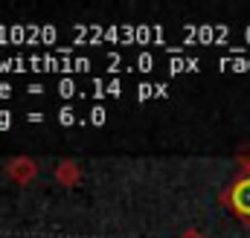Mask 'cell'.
<instances>
[{
    "mask_svg": "<svg viewBox=\"0 0 250 238\" xmlns=\"http://www.w3.org/2000/svg\"><path fill=\"white\" fill-rule=\"evenodd\" d=\"M184 35H187V38H195V41L209 44V41L227 38V35H230V26H224V23H218V26H184Z\"/></svg>",
    "mask_w": 250,
    "mask_h": 238,
    "instance_id": "7a4b0ae2",
    "label": "cell"
},
{
    "mask_svg": "<svg viewBox=\"0 0 250 238\" xmlns=\"http://www.w3.org/2000/svg\"><path fill=\"white\" fill-rule=\"evenodd\" d=\"M169 70H172V73H184V70H198V59H184V56L178 53V56H172V61H169Z\"/></svg>",
    "mask_w": 250,
    "mask_h": 238,
    "instance_id": "277c9868",
    "label": "cell"
},
{
    "mask_svg": "<svg viewBox=\"0 0 250 238\" xmlns=\"http://www.w3.org/2000/svg\"><path fill=\"white\" fill-rule=\"evenodd\" d=\"M79 41H125V44H160L166 38L163 26H134V23H114V26H73Z\"/></svg>",
    "mask_w": 250,
    "mask_h": 238,
    "instance_id": "6da1fadb",
    "label": "cell"
},
{
    "mask_svg": "<svg viewBox=\"0 0 250 238\" xmlns=\"http://www.w3.org/2000/svg\"><path fill=\"white\" fill-rule=\"evenodd\" d=\"M137 96H140V99H148V96H166V84H140V87H137Z\"/></svg>",
    "mask_w": 250,
    "mask_h": 238,
    "instance_id": "8992f818",
    "label": "cell"
},
{
    "mask_svg": "<svg viewBox=\"0 0 250 238\" xmlns=\"http://www.w3.org/2000/svg\"><path fill=\"white\" fill-rule=\"evenodd\" d=\"M0 70L3 73H9V70L12 73H23V70H29V59H18V56L15 59H0Z\"/></svg>",
    "mask_w": 250,
    "mask_h": 238,
    "instance_id": "5b68a950",
    "label": "cell"
},
{
    "mask_svg": "<svg viewBox=\"0 0 250 238\" xmlns=\"http://www.w3.org/2000/svg\"><path fill=\"white\" fill-rule=\"evenodd\" d=\"M137 67H140V70H151V67H154V59H151L148 53H140V56H137Z\"/></svg>",
    "mask_w": 250,
    "mask_h": 238,
    "instance_id": "ba28073f",
    "label": "cell"
},
{
    "mask_svg": "<svg viewBox=\"0 0 250 238\" xmlns=\"http://www.w3.org/2000/svg\"><path fill=\"white\" fill-rule=\"evenodd\" d=\"M73 119H76V114H73V108H62V114H59V122H62V125H70Z\"/></svg>",
    "mask_w": 250,
    "mask_h": 238,
    "instance_id": "30bf717a",
    "label": "cell"
},
{
    "mask_svg": "<svg viewBox=\"0 0 250 238\" xmlns=\"http://www.w3.org/2000/svg\"><path fill=\"white\" fill-rule=\"evenodd\" d=\"M9 125H12V114L0 111V128H9Z\"/></svg>",
    "mask_w": 250,
    "mask_h": 238,
    "instance_id": "8fae6325",
    "label": "cell"
},
{
    "mask_svg": "<svg viewBox=\"0 0 250 238\" xmlns=\"http://www.w3.org/2000/svg\"><path fill=\"white\" fill-rule=\"evenodd\" d=\"M90 122H93V125H102V122H105V108L96 105V108L90 111Z\"/></svg>",
    "mask_w": 250,
    "mask_h": 238,
    "instance_id": "9c48e42d",
    "label": "cell"
},
{
    "mask_svg": "<svg viewBox=\"0 0 250 238\" xmlns=\"http://www.w3.org/2000/svg\"><path fill=\"white\" fill-rule=\"evenodd\" d=\"M56 90H59V93H62L64 99H67V96H76V93H82V90H79V84H76V81H73V79H62V81H59V87H56Z\"/></svg>",
    "mask_w": 250,
    "mask_h": 238,
    "instance_id": "52a82bcc",
    "label": "cell"
},
{
    "mask_svg": "<svg viewBox=\"0 0 250 238\" xmlns=\"http://www.w3.org/2000/svg\"><path fill=\"white\" fill-rule=\"evenodd\" d=\"M233 200H236L239 212H250V180L236 183V189H233Z\"/></svg>",
    "mask_w": 250,
    "mask_h": 238,
    "instance_id": "3957f363",
    "label": "cell"
}]
</instances>
